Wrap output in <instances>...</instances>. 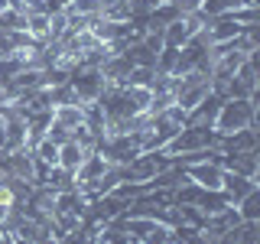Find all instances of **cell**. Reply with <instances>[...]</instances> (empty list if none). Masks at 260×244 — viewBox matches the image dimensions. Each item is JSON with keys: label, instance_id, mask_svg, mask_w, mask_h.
I'll return each mask as SVG.
<instances>
[{"label": "cell", "instance_id": "1", "mask_svg": "<svg viewBox=\"0 0 260 244\" xmlns=\"http://www.w3.org/2000/svg\"><path fill=\"white\" fill-rule=\"evenodd\" d=\"M185 120H189V114L182 108H176V104H169L159 114H150V124L143 127V153L146 150H166V143L185 127Z\"/></svg>", "mask_w": 260, "mask_h": 244}, {"label": "cell", "instance_id": "2", "mask_svg": "<svg viewBox=\"0 0 260 244\" xmlns=\"http://www.w3.org/2000/svg\"><path fill=\"white\" fill-rule=\"evenodd\" d=\"M169 92H173V104H176V108H182L185 114H189V111H195L211 95V75L202 72V69H192V72L176 75L173 81H169Z\"/></svg>", "mask_w": 260, "mask_h": 244}, {"label": "cell", "instance_id": "3", "mask_svg": "<svg viewBox=\"0 0 260 244\" xmlns=\"http://www.w3.org/2000/svg\"><path fill=\"white\" fill-rule=\"evenodd\" d=\"M254 111H257L254 98H224L211 127H215L218 137H231V134L247 130L250 124H254Z\"/></svg>", "mask_w": 260, "mask_h": 244}, {"label": "cell", "instance_id": "4", "mask_svg": "<svg viewBox=\"0 0 260 244\" xmlns=\"http://www.w3.org/2000/svg\"><path fill=\"white\" fill-rule=\"evenodd\" d=\"M218 143H221V137L215 134V127H208V124H189V120H185V127L166 143V150H162V153H169V157H182V153L211 150V146H218Z\"/></svg>", "mask_w": 260, "mask_h": 244}, {"label": "cell", "instance_id": "5", "mask_svg": "<svg viewBox=\"0 0 260 244\" xmlns=\"http://www.w3.org/2000/svg\"><path fill=\"white\" fill-rule=\"evenodd\" d=\"M69 85L75 88V95H78V101H81V104H94L98 98L104 95L108 81H104L101 69H88V65H81V69H72Z\"/></svg>", "mask_w": 260, "mask_h": 244}, {"label": "cell", "instance_id": "6", "mask_svg": "<svg viewBox=\"0 0 260 244\" xmlns=\"http://www.w3.org/2000/svg\"><path fill=\"white\" fill-rule=\"evenodd\" d=\"M205 16L202 13H189V16H179V20H173L169 26H162V46H173V49H182L189 39L195 36V33L205 29Z\"/></svg>", "mask_w": 260, "mask_h": 244}, {"label": "cell", "instance_id": "7", "mask_svg": "<svg viewBox=\"0 0 260 244\" xmlns=\"http://www.w3.org/2000/svg\"><path fill=\"white\" fill-rule=\"evenodd\" d=\"M185 176H189V182L202 186V189H221L224 182V166H221V157L218 160H199V163H189V166H182Z\"/></svg>", "mask_w": 260, "mask_h": 244}, {"label": "cell", "instance_id": "8", "mask_svg": "<svg viewBox=\"0 0 260 244\" xmlns=\"http://www.w3.org/2000/svg\"><path fill=\"white\" fill-rule=\"evenodd\" d=\"M7 157V169H10L13 179H23V182H39V169H36V160H32V150L23 146V150H13V153H4Z\"/></svg>", "mask_w": 260, "mask_h": 244}, {"label": "cell", "instance_id": "9", "mask_svg": "<svg viewBox=\"0 0 260 244\" xmlns=\"http://www.w3.org/2000/svg\"><path fill=\"white\" fill-rule=\"evenodd\" d=\"M221 166L228 173H238V176H257L260 169V150H238V153H221Z\"/></svg>", "mask_w": 260, "mask_h": 244}, {"label": "cell", "instance_id": "10", "mask_svg": "<svg viewBox=\"0 0 260 244\" xmlns=\"http://www.w3.org/2000/svg\"><path fill=\"white\" fill-rule=\"evenodd\" d=\"M130 72H134V62L127 59V52H117V55H108L101 65V75L108 85H127Z\"/></svg>", "mask_w": 260, "mask_h": 244}, {"label": "cell", "instance_id": "11", "mask_svg": "<svg viewBox=\"0 0 260 244\" xmlns=\"http://www.w3.org/2000/svg\"><path fill=\"white\" fill-rule=\"evenodd\" d=\"M254 179L250 176H238V173H228L224 169V182H221V195L228 199V205H238V202L247 195L250 189H254Z\"/></svg>", "mask_w": 260, "mask_h": 244}, {"label": "cell", "instance_id": "12", "mask_svg": "<svg viewBox=\"0 0 260 244\" xmlns=\"http://www.w3.org/2000/svg\"><path fill=\"white\" fill-rule=\"evenodd\" d=\"M111 169V163L101 157V153H88L85 157V163H81V166L75 169V186H85V182H94V179H101L104 173H108Z\"/></svg>", "mask_w": 260, "mask_h": 244}, {"label": "cell", "instance_id": "13", "mask_svg": "<svg viewBox=\"0 0 260 244\" xmlns=\"http://www.w3.org/2000/svg\"><path fill=\"white\" fill-rule=\"evenodd\" d=\"M32 46H36V39L26 29H4L0 33V55H16V52H26Z\"/></svg>", "mask_w": 260, "mask_h": 244}, {"label": "cell", "instance_id": "14", "mask_svg": "<svg viewBox=\"0 0 260 244\" xmlns=\"http://www.w3.org/2000/svg\"><path fill=\"white\" fill-rule=\"evenodd\" d=\"M221 101H224V95H218V92H211L205 101L199 104L195 111H189V124H215V117H218V108H221Z\"/></svg>", "mask_w": 260, "mask_h": 244}, {"label": "cell", "instance_id": "15", "mask_svg": "<svg viewBox=\"0 0 260 244\" xmlns=\"http://www.w3.org/2000/svg\"><path fill=\"white\" fill-rule=\"evenodd\" d=\"M39 182L49 186L52 192H65V189H75V173H69V169H62V166H49Z\"/></svg>", "mask_w": 260, "mask_h": 244}, {"label": "cell", "instance_id": "16", "mask_svg": "<svg viewBox=\"0 0 260 244\" xmlns=\"http://www.w3.org/2000/svg\"><path fill=\"white\" fill-rule=\"evenodd\" d=\"M238 215H241V222H247V225H260V186H254L244 199L238 202Z\"/></svg>", "mask_w": 260, "mask_h": 244}, {"label": "cell", "instance_id": "17", "mask_svg": "<svg viewBox=\"0 0 260 244\" xmlns=\"http://www.w3.org/2000/svg\"><path fill=\"white\" fill-rule=\"evenodd\" d=\"M250 0H202V16L205 20H211V16H224V13H238V10H244Z\"/></svg>", "mask_w": 260, "mask_h": 244}, {"label": "cell", "instance_id": "18", "mask_svg": "<svg viewBox=\"0 0 260 244\" xmlns=\"http://www.w3.org/2000/svg\"><path fill=\"white\" fill-rule=\"evenodd\" d=\"M85 157H88V150H85V146H78L75 140H69V143L59 146V166L69 169V173H75L81 163H85Z\"/></svg>", "mask_w": 260, "mask_h": 244}, {"label": "cell", "instance_id": "19", "mask_svg": "<svg viewBox=\"0 0 260 244\" xmlns=\"http://www.w3.org/2000/svg\"><path fill=\"white\" fill-rule=\"evenodd\" d=\"M23 29L29 33L36 43H46L49 39V13H36V10H29L26 13V20H23Z\"/></svg>", "mask_w": 260, "mask_h": 244}, {"label": "cell", "instance_id": "20", "mask_svg": "<svg viewBox=\"0 0 260 244\" xmlns=\"http://www.w3.org/2000/svg\"><path fill=\"white\" fill-rule=\"evenodd\" d=\"M94 244H134L127 231H120L117 225H98L94 228Z\"/></svg>", "mask_w": 260, "mask_h": 244}, {"label": "cell", "instance_id": "21", "mask_svg": "<svg viewBox=\"0 0 260 244\" xmlns=\"http://www.w3.org/2000/svg\"><path fill=\"white\" fill-rule=\"evenodd\" d=\"M173 244H211L208 234L195 225H176L173 228Z\"/></svg>", "mask_w": 260, "mask_h": 244}, {"label": "cell", "instance_id": "22", "mask_svg": "<svg viewBox=\"0 0 260 244\" xmlns=\"http://www.w3.org/2000/svg\"><path fill=\"white\" fill-rule=\"evenodd\" d=\"M247 62H250V69H254L257 75H260V46L254 49V52H247Z\"/></svg>", "mask_w": 260, "mask_h": 244}, {"label": "cell", "instance_id": "23", "mask_svg": "<svg viewBox=\"0 0 260 244\" xmlns=\"http://www.w3.org/2000/svg\"><path fill=\"white\" fill-rule=\"evenodd\" d=\"M250 130H254V134H257V140H260V108L254 111V124H250Z\"/></svg>", "mask_w": 260, "mask_h": 244}, {"label": "cell", "instance_id": "24", "mask_svg": "<svg viewBox=\"0 0 260 244\" xmlns=\"http://www.w3.org/2000/svg\"><path fill=\"white\" fill-rule=\"evenodd\" d=\"M4 146H7V130H4V124H0V153H4Z\"/></svg>", "mask_w": 260, "mask_h": 244}, {"label": "cell", "instance_id": "25", "mask_svg": "<svg viewBox=\"0 0 260 244\" xmlns=\"http://www.w3.org/2000/svg\"><path fill=\"white\" fill-rule=\"evenodd\" d=\"M0 244H13V238H10V234L4 231V228H0Z\"/></svg>", "mask_w": 260, "mask_h": 244}, {"label": "cell", "instance_id": "26", "mask_svg": "<svg viewBox=\"0 0 260 244\" xmlns=\"http://www.w3.org/2000/svg\"><path fill=\"white\" fill-rule=\"evenodd\" d=\"M250 98H254V104L260 108V81H257V88H254V95H250Z\"/></svg>", "mask_w": 260, "mask_h": 244}, {"label": "cell", "instance_id": "27", "mask_svg": "<svg viewBox=\"0 0 260 244\" xmlns=\"http://www.w3.org/2000/svg\"><path fill=\"white\" fill-rule=\"evenodd\" d=\"M254 182H257V186H260V169H257V176H254Z\"/></svg>", "mask_w": 260, "mask_h": 244}]
</instances>
